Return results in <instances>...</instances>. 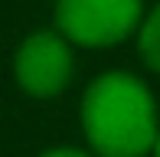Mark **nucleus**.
Wrapping results in <instances>:
<instances>
[{"mask_svg": "<svg viewBox=\"0 0 160 157\" xmlns=\"http://www.w3.org/2000/svg\"><path fill=\"white\" fill-rule=\"evenodd\" d=\"M78 118L95 157H147L160 131L154 92L121 69L88 82Z\"/></svg>", "mask_w": 160, "mask_h": 157, "instance_id": "obj_1", "label": "nucleus"}, {"mask_svg": "<svg viewBox=\"0 0 160 157\" xmlns=\"http://www.w3.org/2000/svg\"><path fill=\"white\" fill-rule=\"evenodd\" d=\"M144 0H56V30L72 46L105 49L134 36Z\"/></svg>", "mask_w": 160, "mask_h": 157, "instance_id": "obj_2", "label": "nucleus"}, {"mask_svg": "<svg viewBox=\"0 0 160 157\" xmlns=\"http://www.w3.org/2000/svg\"><path fill=\"white\" fill-rule=\"evenodd\" d=\"M75 75L72 43L59 30H36L13 56V78L30 98H56Z\"/></svg>", "mask_w": 160, "mask_h": 157, "instance_id": "obj_3", "label": "nucleus"}, {"mask_svg": "<svg viewBox=\"0 0 160 157\" xmlns=\"http://www.w3.org/2000/svg\"><path fill=\"white\" fill-rule=\"evenodd\" d=\"M137 53H141L144 66L160 75V3L144 13L141 26H137Z\"/></svg>", "mask_w": 160, "mask_h": 157, "instance_id": "obj_4", "label": "nucleus"}, {"mask_svg": "<svg viewBox=\"0 0 160 157\" xmlns=\"http://www.w3.org/2000/svg\"><path fill=\"white\" fill-rule=\"evenodd\" d=\"M39 157H95L92 151H78V147H49Z\"/></svg>", "mask_w": 160, "mask_h": 157, "instance_id": "obj_5", "label": "nucleus"}, {"mask_svg": "<svg viewBox=\"0 0 160 157\" xmlns=\"http://www.w3.org/2000/svg\"><path fill=\"white\" fill-rule=\"evenodd\" d=\"M150 157H160V131H157V141H154V147H150Z\"/></svg>", "mask_w": 160, "mask_h": 157, "instance_id": "obj_6", "label": "nucleus"}]
</instances>
